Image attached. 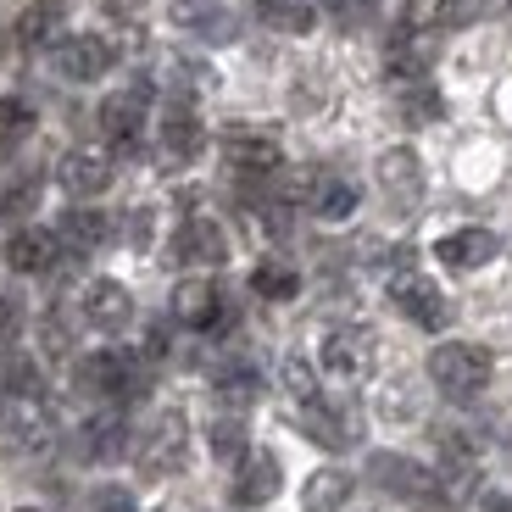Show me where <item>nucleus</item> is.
<instances>
[{"label": "nucleus", "mask_w": 512, "mask_h": 512, "mask_svg": "<svg viewBox=\"0 0 512 512\" xmlns=\"http://www.w3.org/2000/svg\"><path fill=\"white\" fill-rule=\"evenodd\" d=\"M490 373H496V362H490V351L474 346V340H446V346L429 351V379H435L451 401L479 396L490 384Z\"/></svg>", "instance_id": "obj_1"}, {"label": "nucleus", "mask_w": 512, "mask_h": 512, "mask_svg": "<svg viewBox=\"0 0 512 512\" xmlns=\"http://www.w3.org/2000/svg\"><path fill=\"white\" fill-rule=\"evenodd\" d=\"M184 451H190V423H184V412H156L145 423L134 457H140V468L151 479H162V474H179L184 468Z\"/></svg>", "instance_id": "obj_2"}, {"label": "nucleus", "mask_w": 512, "mask_h": 512, "mask_svg": "<svg viewBox=\"0 0 512 512\" xmlns=\"http://www.w3.org/2000/svg\"><path fill=\"white\" fill-rule=\"evenodd\" d=\"M51 440V412L39 396H12L0 401V457H34Z\"/></svg>", "instance_id": "obj_3"}, {"label": "nucleus", "mask_w": 512, "mask_h": 512, "mask_svg": "<svg viewBox=\"0 0 512 512\" xmlns=\"http://www.w3.org/2000/svg\"><path fill=\"white\" fill-rule=\"evenodd\" d=\"M390 301H396V307L407 312L418 329H446V318H451V307H446V295H440V284H435V279H423L418 268L390 273Z\"/></svg>", "instance_id": "obj_4"}, {"label": "nucleus", "mask_w": 512, "mask_h": 512, "mask_svg": "<svg viewBox=\"0 0 512 512\" xmlns=\"http://www.w3.org/2000/svg\"><path fill=\"white\" fill-rule=\"evenodd\" d=\"M373 479H379L384 490L407 496L412 507H423V512H446V490H440V479L429 474V468H418V462H407V457H373Z\"/></svg>", "instance_id": "obj_5"}, {"label": "nucleus", "mask_w": 512, "mask_h": 512, "mask_svg": "<svg viewBox=\"0 0 512 512\" xmlns=\"http://www.w3.org/2000/svg\"><path fill=\"white\" fill-rule=\"evenodd\" d=\"M145 106H151V90L145 84H128V90H112L101 101V134L106 145H117V151H134L145 134Z\"/></svg>", "instance_id": "obj_6"}, {"label": "nucleus", "mask_w": 512, "mask_h": 512, "mask_svg": "<svg viewBox=\"0 0 512 512\" xmlns=\"http://www.w3.org/2000/svg\"><path fill=\"white\" fill-rule=\"evenodd\" d=\"M373 351H379V346H373L368 329H329V334H323L318 362H323V373L357 384V379H368V373H373Z\"/></svg>", "instance_id": "obj_7"}, {"label": "nucleus", "mask_w": 512, "mask_h": 512, "mask_svg": "<svg viewBox=\"0 0 512 512\" xmlns=\"http://www.w3.org/2000/svg\"><path fill=\"white\" fill-rule=\"evenodd\" d=\"M223 162H229L234 173H245V179H268V173H279L284 151L268 128H229V134H223Z\"/></svg>", "instance_id": "obj_8"}, {"label": "nucleus", "mask_w": 512, "mask_h": 512, "mask_svg": "<svg viewBox=\"0 0 512 512\" xmlns=\"http://www.w3.org/2000/svg\"><path fill=\"white\" fill-rule=\"evenodd\" d=\"M78 384L90 390V396H134L140 390V362L123 357V351H90V357L78 362Z\"/></svg>", "instance_id": "obj_9"}, {"label": "nucleus", "mask_w": 512, "mask_h": 512, "mask_svg": "<svg viewBox=\"0 0 512 512\" xmlns=\"http://www.w3.org/2000/svg\"><path fill=\"white\" fill-rule=\"evenodd\" d=\"M435 256H440V268H451V273H479V268H490V262L501 256V240L490 229H479V223H468V229L440 234Z\"/></svg>", "instance_id": "obj_10"}, {"label": "nucleus", "mask_w": 512, "mask_h": 512, "mask_svg": "<svg viewBox=\"0 0 512 512\" xmlns=\"http://www.w3.org/2000/svg\"><path fill=\"white\" fill-rule=\"evenodd\" d=\"M56 179H62V190L78 195V201L106 195V184H112V151H101V145H78V151L62 156Z\"/></svg>", "instance_id": "obj_11"}, {"label": "nucleus", "mask_w": 512, "mask_h": 512, "mask_svg": "<svg viewBox=\"0 0 512 512\" xmlns=\"http://www.w3.org/2000/svg\"><path fill=\"white\" fill-rule=\"evenodd\" d=\"M234 468H240V474H234V501H240V507H268L284 490V468H279L273 451H245Z\"/></svg>", "instance_id": "obj_12"}, {"label": "nucleus", "mask_w": 512, "mask_h": 512, "mask_svg": "<svg viewBox=\"0 0 512 512\" xmlns=\"http://www.w3.org/2000/svg\"><path fill=\"white\" fill-rule=\"evenodd\" d=\"M179 262L184 268H223L229 262V234L218 218H184L179 223Z\"/></svg>", "instance_id": "obj_13"}, {"label": "nucleus", "mask_w": 512, "mask_h": 512, "mask_svg": "<svg viewBox=\"0 0 512 512\" xmlns=\"http://www.w3.org/2000/svg\"><path fill=\"white\" fill-rule=\"evenodd\" d=\"M56 67H62V78H73V84H95V78H106V67H112V45H106L101 34H67L62 45H56Z\"/></svg>", "instance_id": "obj_14"}, {"label": "nucleus", "mask_w": 512, "mask_h": 512, "mask_svg": "<svg viewBox=\"0 0 512 512\" xmlns=\"http://www.w3.org/2000/svg\"><path fill=\"white\" fill-rule=\"evenodd\" d=\"M206 145V128L201 117H195L190 101H167L162 106V156L167 162H195Z\"/></svg>", "instance_id": "obj_15"}, {"label": "nucleus", "mask_w": 512, "mask_h": 512, "mask_svg": "<svg viewBox=\"0 0 512 512\" xmlns=\"http://www.w3.org/2000/svg\"><path fill=\"white\" fill-rule=\"evenodd\" d=\"M379 190L390 195L396 206H418V195H423V162H418V151H407V145H390V151L379 156Z\"/></svg>", "instance_id": "obj_16"}, {"label": "nucleus", "mask_w": 512, "mask_h": 512, "mask_svg": "<svg viewBox=\"0 0 512 512\" xmlns=\"http://www.w3.org/2000/svg\"><path fill=\"white\" fill-rule=\"evenodd\" d=\"M173 318L184 323V329H218L223 323V295L212 279H179V290H173Z\"/></svg>", "instance_id": "obj_17"}, {"label": "nucleus", "mask_w": 512, "mask_h": 512, "mask_svg": "<svg viewBox=\"0 0 512 512\" xmlns=\"http://www.w3.org/2000/svg\"><path fill=\"white\" fill-rule=\"evenodd\" d=\"M84 318H90V329H106V334L128 329V323H134V295L117 279H95L90 290H84Z\"/></svg>", "instance_id": "obj_18"}, {"label": "nucleus", "mask_w": 512, "mask_h": 512, "mask_svg": "<svg viewBox=\"0 0 512 512\" xmlns=\"http://www.w3.org/2000/svg\"><path fill=\"white\" fill-rule=\"evenodd\" d=\"M56 256H62V240H56L51 229H17L12 240H6V262H12L17 273H51Z\"/></svg>", "instance_id": "obj_19"}, {"label": "nucleus", "mask_w": 512, "mask_h": 512, "mask_svg": "<svg viewBox=\"0 0 512 512\" xmlns=\"http://www.w3.org/2000/svg\"><path fill=\"white\" fill-rule=\"evenodd\" d=\"M251 6L279 34H312V23H318V6L312 0H251Z\"/></svg>", "instance_id": "obj_20"}, {"label": "nucleus", "mask_w": 512, "mask_h": 512, "mask_svg": "<svg viewBox=\"0 0 512 512\" xmlns=\"http://www.w3.org/2000/svg\"><path fill=\"white\" fill-rule=\"evenodd\" d=\"M307 206L318 212L323 223H340V218H351V212H357V184L334 179V173H318V190H312Z\"/></svg>", "instance_id": "obj_21"}, {"label": "nucleus", "mask_w": 512, "mask_h": 512, "mask_svg": "<svg viewBox=\"0 0 512 512\" xmlns=\"http://www.w3.org/2000/svg\"><path fill=\"white\" fill-rule=\"evenodd\" d=\"M106 234H112V223H106L101 212H90V206H78V212H67V218L56 223V240L73 245V251H95V245H106Z\"/></svg>", "instance_id": "obj_22"}, {"label": "nucleus", "mask_w": 512, "mask_h": 512, "mask_svg": "<svg viewBox=\"0 0 512 512\" xmlns=\"http://www.w3.org/2000/svg\"><path fill=\"white\" fill-rule=\"evenodd\" d=\"M429 62H435V51L423 45L418 34H401L396 45H390V56H384V67H390V78H401V84H412V78L429 73Z\"/></svg>", "instance_id": "obj_23"}, {"label": "nucleus", "mask_w": 512, "mask_h": 512, "mask_svg": "<svg viewBox=\"0 0 512 512\" xmlns=\"http://www.w3.org/2000/svg\"><path fill=\"white\" fill-rule=\"evenodd\" d=\"M251 290L262 295V301H290V295L301 290V273H295L290 262H256Z\"/></svg>", "instance_id": "obj_24"}, {"label": "nucleus", "mask_w": 512, "mask_h": 512, "mask_svg": "<svg viewBox=\"0 0 512 512\" xmlns=\"http://www.w3.org/2000/svg\"><path fill=\"white\" fill-rule=\"evenodd\" d=\"M301 429H307L318 446H329V451H340L351 440V429L340 423V412H323V401H307V407H301Z\"/></svg>", "instance_id": "obj_25"}, {"label": "nucleus", "mask_w": 512, "mask_h": 512, "mask_svg": "<svg viewBox=\"0 0 512 512\" xmlns=\"http://www.w3.org/2000/svg\"><path fill=\"white\" fill-rule=\"evenodd\" d=\"M346 496H351V474H340V468H323V474L307 479V507H312V512L346 507Z\"/></svg>", "instance_id": "obj_26"}, {"label": "nucleus", "mask_w": 512, "mask_h": 512, "mask_svg": "<svg viewBox=\"0 0 512 512\" xmlns=\"http://www.w3.org/2000/svg\"><path fill=\"white\" fill-rule=\"evenodd\" d=\"M34 201H39V184L28 173H6L0 179V218H23V212H34Z\"/></svg>", "instance_id": "obj_27"}, {"label": "nucleus", "mask_w": 512, "mask_h": 512, "mask_svg": "<svg viewBox=\"0 0 512 512\" xmlns=\"http://www.w3.org/2000/svg\"><path fill=\"white\" fill-rule=\"evenodd\" d=\"M279 384L290 390L295 401H301V407H307V401H318V373H312L307 357H284L279 362Z\"/></svg>", "instance_id": "obj_28"}, {"label": "nucleus", "mask_w": 512, "mask_h": 512, "mask_svg": "<svg viewBox=\"0 0 512 512\" xmlns=\"http://www.w3.org/2000/svg\"><path fill=\"white\" fill-rule=\"evenodd\" d=\"M117 446H123V418H117V412L90 418V429H84V451H90V457H112Z\"/></svg>", "instance_id": "obj_29"}, {"label": "nucleus", "mask_w": 512, "mask_h": 512, "mask_svg": "<svg viewBox=\"0 0 512 512\" xmlns=\"http://www.w3.org/2000/svg\"><path fill=\"white\" fill-rule=\"evenodd\" d=\"M212 457H218V462H240L245 457V423L240 418H218V423H212Z\"/></svg>", "instance_id": "obj_30"}, {"label": "nucleus", "mask_w": 512, "mask_h": 512, "mask_svg": "<svg viewBox=\"0 0 512 512\" xmlns=\"http://www.w3.org/2000/svg\"><path fill=\"white\" fill-rule=\"evenodd\" d=\"M401 112L418 117V123H429V117H440V95L423 84V78H412V84H401Z\"/></svg>", "instance_id": "obj_31"}, {"label": "nucleus", "mask_w": 512, "mask_h": 512, "mask_svg": "<svg viewBox=\"0 0 512 512\" xmlns=\"http://www.w3.org/2000/svg\"><path fill=\"white\" fill-rule=\"evenodd\" d=\"M0 373H6V390H12V396H39V368L23 351H12V357L0 362Z\"/></svg>", "instance_id": "obj_32"}, {"label": "nucleus", "mask_w": 512, "mask_h": 512, "mask_svg": "<svg viewBox=\"0 0 512 512\" xmlns=\"http://www.w3.org/2000/svg\"><path fill=\"white\" fill-rule=\"evenodd\" d=\"M218 396L229 401V407H251V401H256V373H251V368L218 373Z\"/></svg>", "instance_id": "obj_33"}, {"label": "nucleus", "mask_w": 512, "mask_h": 512, "mask_svg": "<svg viewBox=\"0 0 512 512\" xmlns=\"http://www.w3.org/2000/svg\"><path fill=\"white\" fill-rule=\"evenodd\" d=\"M485 6H490V0H440V17H435V23L468 28V23H479V17H485Z\"/></svg>", "instance_id": "obj_34"}, {"label": "nucleus", "mask_w": 512, "mask_h": 512, "mask_svg": "<svg viewBox=\"0 0 512 512\" xmlns=\"http://www.w3.org/2000/svg\"><path fill=\"white\" fill-rule=\"evenodd\" d=\"M28 128H34V112L23 101H0V140H23Z\"/></svg>", "instance_id": "obj_35"}, {"label": "nucleus", "mask_w": 512, "mask_h": 512, "mask_svg": "<svg viewBox=\"0 0 512 512\" xmlns=\"http://www.w3.org/2000/svg\"><path fill=\"white\" fill-rule=\"evenodd\" d=\"M435 17H440V0H401V28H407V34L429 28Z\"/></svg>", "instance_id": "obj_36"}, {"label": "nucleus", "mask_w": 512, "mask_h": 512, "mask_svg": "<svg viewBox=\"0 0 512 512\" xmlns=\"http://www.w3.org/2000/svg\"><path fill=\"white\" fill-rule=\"evenodd\" d=\"M212 12H218V0H173V23H184V28L206 23Z\"/></svg>", "instance_id": "obj_37"}, {"label": "nucleus", "mask_w": 512, "mask_h": 512, "mask_svg": "<svg viewBox=\"0 0 512 512\" xmlns=\"http://www.w3.org/2000/svg\"><path fill=\"white\" fill-rule=\"evenodd\" d=\"M90 512H134V496H128V490H117V485H106L101 496L90 501Z\"/></svg>", "instance_id": "obj_38"}, {"label": "nucleus", "mask_w": 512, "mask_h": 512, "mask_svg": "<svg viewBox=\"0 0 512 512\" xmlns=\"http://www.w3.org/2000/svg\"><path fill=\"white\" fill-rule=\"evenodd\" d=\"M17 329H23V307H17L6 290H0V340H12Z\"/></svg>", "instance_id": "obj_39"}, {"label": "nucleus", "mask_w": 512, "mask_h": 512, "mask_svg": "<svg viewBox=\"0 0 512 512\" xmlns=\"http://www.w3.org/2000/svg\"><path fill=\"white\" fill-rule=\"evenodd\" d=\"M329 12L340 17V23H362V17L373 12V0H329Z\"/></svg>", "instance_id": "obj_40"}, {"label": "nucleus", "mask_w": 512, "mask_h": 512, "mask_svg": "<svg viewBox=\"0 0 512 512\" xmlns=\"http://www.w3.org/2000/svg\"><path fill=\"white\" fill-rule=\"evenodd\" d=\"M151 240V212H134L128 218V245H145Z\"/></svg>", "instance_id": "obj_41"}, {"label": "nucleus", "mask_w": 512, "mask_h": 512, "mask_svg": "<svg viewBox=\"0 0 512 512\" xmlns=\"http://www.w3.org/2000/svg\"><path fill=\"white\" fill-rule=\"evenodd\" d=\"M106 6H112L117 17H128V12H140V0H106Z\"/></svg>", "instance_id": "obj_42"}, {"label": "nucleus", "mask_w": 512, "mask_h": 512, "mask_svg": "<svg viewBox=\"0 0 512 512\" xmlns=\"http://www.w3.org/2000/svg\"><path fill=\"white\" fill-rule=\"evenodd\" d=\"M485 512H512V501H507V496H490V501H485Z\"/></svg>", "instance_id": "obj_43"}, {"label": "nucleus", "mask_w": 512, "mask_h": 512, "mask_svg": "<svg viewBox=\"0 0 512 512\" xmlns=\"http://www.w3.org/2000/svg\"><path fill=\"white\" fill-rule=\"evenodd\" d=\"M17 512H39V507H17Z\"/></svg>", "instance_id": "obj_44"}]
</instances>
